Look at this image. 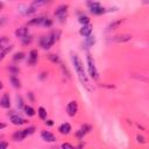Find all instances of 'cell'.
Returning a JSON list of instances; mask_svg holds the SVG:
<instances>
[{"label": "cell", "mask_w": 149, "mask_h": 149, "mask_svg": "<svg viewBox=\"0 0 149 149\" xmlns=\"http://www.w3.org/2000/svg\"><path fill=\"white\" fill-rule=\"evenodd\" d=\"M23 111H24V113H26V115H27L28 118H31V116H34V115L36 114L35 109H34L31 106H29V105H24Z\"/></svg>", "instance_id": "18"}, {"label": "cell", "mask_w": 149, "mask_h": 149, "mask_svg": "<svg viewBox=\"0 0 149 149\" xmlns=\"http://www.w3.org/2000/svg\"><path fill=\"white\" fill-rule=\"evenodd\" d=\"M71 62H72V65L74 68V71L80 80V83L87 88V90H91L90 88V83H88V78H87V74L85 72V69H84V65H83V62L81 59L79 58V56L77 54H72L71 55Z\"/></svg>", "instance_id": "1"}, {"label": "cell", "mask_w": 149, "mask_h": 149, "mask_svg": "<svg viewBox=\"0 0 149 149\" xmlns=\"http://www.w3.org/2000/svg\"><path fill=\"white\" fill-rule=\"evenodd\" d=\"M86 64H87V71H88V74L92 79H98L99 78V72L95 68V64H94V61L92 58V56L90 54L86 55Z\"/></svg>", "instance_id": "2"}, {"label": "cell", "mask_w": 149, "mask_h": 149, "mask_svg": "<svg viewBox=\"0 0 149 149\" xmlns=\"http://www.w3.org/2000/svg\"><path fill=\"white\" fill-rule=\"evenodd\" d=\"M86 5H87L90 12H91L93 15H102V14H105V13L107 12L106 8H104L100 2H97V1H88Z\"/></svg>", "instance_id": "3"}, {"label": "cell", "mask_w": 149, "mask_h": 149, "mask_svg": "<svg viewBox=\"0 0 149 149\" xmlns=\"http://www.w3.org/2000/svg\"><path fill=\"white\" fill-rule=\"evenodd\" d=\"M10 105H12V102H10V98H9V94L8 93H3L2 94V97L0 98V107H2V108H9L10 107Z\"/></svg>", "instance_id": "8"}, {"label": "cell", "mask_w": 149, "mask_h": 149, "mask_svg": "<svg viewBox=\"0 0 149 149\" xmlns=\"http://www.w3.org/2000/svg\"><path fill=\"white\" fill-rule=\"evenodd\" d=\"M78 112V104L76 100H71L66 105V113L69 116H74Z\"/></svg>", "instance_id": "6"}, {"label": "cell", "mask_w": 149, "mask_h": 149, "mask_svg": "<svg viewBox=\"0 0 149 149\" xmlns=\"http://www.w3.org/2000/svg\"><path fill=\"white\" fill-rule=\"evenodd\" d=\"M121 22H122V20H118V21L112 22V23L108 26V29H109V30H111V29H115V28H116V27H118V26H119Z\"/></svg>", "instance_id": "32"}, {"label": "cell", "mask_w": 149, "mask_h": 149, "mask_svg": "<svg viewBox=\"0 0 149 149\" xmlns=\"http://www.w3.org/2000/svg\"><path fill=\"white\" fill-rule=\"evenodd\" d=\"M129 40H132V35H127V34L115 36V38H114V41H116V42H127Z\"/></svg>", "instance_id": "22"}, {"label": "cell", "mask_w": 149, "mask_h": 149, "mask_svg": "<svg viewBox=\"0 0 149 149\" xmlns=\"http://www.w3.org/2000/svg\"><path fill=\"white\" fill-rule=\"evenodd\" d=\"M45 3H47V1H41V0H40V1H37V0H36V1H33V2L30 3V6L37 9L38 7H41V6H44Z\"/></svg>", "instance_id": "28"}, {"label": "cell", "mask_w": 149, "mask_h": 149, "mask_svg": "<svg viewBox=\"0 0 149 149\" xmlns=\"http://www.w3.org/2000/svg\"><path fill=\"white\" fill-rule=\"evenodd\" d=\"M41 137H42V140L45 141V142H55V141H56V136H55L51 132H49V130H43V132H41Z\"/></svg>", "instance_id": "10"}, {"label": "cell", "mask_w": 149, "mask_h": 149, "mask_svg": "<svg viewBox=\"0 0 149 149\" xmlns=\"http://www.w3.org/2000/svg\"><path fill=\"white\" fill-rule=\"evenodd\" d=\"M41 26H42V27H45V28H50V27L52 26V20L49 19V17H43Z\"/></svg>", "instance_id": "25"}, {"label": "cell", "mask_w": 149, "mask_h": 149, "mask_svg": "<svg viewBox=\"0 0 149 149\" xmlns=\"http://www.w3.org/2000/svg\"><path fill=\"white\" fill-rule=\"evenodd\" d=\"M37 59H38V52L36 49H33L29 51L28 54V64L29 65H35L37 63Z\"/></svg>", "instance_id": "7"}, {"label": "cell", "mask_w": 149, "mask_h": 149, "mask_svg": "<svg viewBox=\"0 0 149 149\" xmlns=\"http://www.w3.org/2000/svg\"><path fill=\"white\" fill-rule=\"evenodd\" d=\"M8 71L10 72L12 76H16V74L20 72V69H19L17 66H15V65H9V66H8Z\"/></svg>", "instance_id": "27"}, {"label": "cell", "mask_w": 149, "mask_h": 149, "mask_svg": "<svg viewBox=\"0 0 149 149\" xmlns=\"http://www.w3.org/2000/svg\"><path fill=\"white\" fill-rule=\"evenodd\" d=\"M42 20H43V16H38V17H34L31 20L28 21V26H41L42 23Z\"/></svg>", "instance_id": "19"}, {"label": "cell", "mask_w": 149, "mask_h": 149, "mask_svg": "<svg viewBox=\"0 0 149 149\" xmlns=\"http://www.w3.org/2000/svg\"><path fill=\"white\" fill-rule=\"evenodd\" d=\"M48 58L52 62V63H61V61H59V57L57 56V55H54V54H51V55H49L48 56Z\"/></svg>", "instance_id": "29"}, {"label": "cell", "mask_w": 149, "mask_h": 149, "mask_svg": "<svg viewBox=\"0 0 149 149\" xmlns=\"http://www.w3.org/2000/svg\"><path fill=\"white\" fill-rule=\"evenodd\" d=\"M29 34V29L27 27H20L15 30V36L16 37H20V38H24L27 37Z\"/></svg>", "instance_id": "13"}, {"label": "cell", "mask_w": 149, "mask_h": 149, "mask_svg": "<svg viewBox=\"0 0 149 149\" xmlns=\"http://www.w3.org/2000/svg\"><path fill=\"white\" fill-rule=\"evenodd\" d=\"M27 137V135H26V133H24V129H22V130H16L14 134H13V140L14 141H22L23 139H26Z\"/></svg>", "instance_id": "15"}, {"label": "cell", "mask_w": 149, "mask_h": 149, "mask_svg": "<svg viewBox=\"0 0 149 149\" xmlns=\"http://www.w3.org/2000/svg\"><path fill=\"white\" fill-rule=\"evenodd\" d=\"M85 43H86L87 47H93L94 43H95V37H94V35H90V36L85 37Z\"/></svg>", "instance_id": "24"}, {"label": "cell", "mask_w": 149, "mask_h": 149, "mask_svg": "<svg viewBox=\"0 0 149 149\" xmlns=\"http://www.w3.org/2000/svg\"><path fill=\"white\" fill-rule=\"evenodd\" d=\"M9 81H10L13 87H15V88H20L21 87V81H20V79L16 76H12L10 74L9 76Z\"/></svg>", "instance_id": "16"}, {"label": "cell", "mask_w": 149, "mask_h": 149, "mask_svg": "<svg viewBox=\"0 0 149 149\" xmlns=\"http://www.w3.org/2000/svg\"><path fill=\"white\" fill-rule=\"evenodd\" d=\"M55 42H56V41H55V38H54V36H52L51 34L42 35V36L40 37V40H38L40 47H41L42 49H44V50L50 49V48L54 45V43H55Z\"/></svg>", "instance_id": "4"}, {"label": "cell", "mask_w": 149, "mask_h": 149, "mask_svg": "<svg viewBox=\"0 0 149 149\" xmlns=\"http://www.w3.org/2000/svg\"><path fill=\"white\" fill-rule=\"evenodd\" d=\"M9 38L7 36H1L0 37V51L5 50L6 48H8L9 45Z\"/></svg>", "instance_id": "17"}, {"label": "cell", "mask_w": 149, "mask_h": 149, "mask_svg": "<svg viewBox=\"0 0 149 149\" xmlns=\"http://www.w3.org/2000/svg\"><path fill=\"white\" fill-rule=\"evenodd\" d=\"M90 130H91V126H88V125H84V126H81V127L77 130L76 136H77L78 139H83Z\"/></svg>", "instance_id": "12"}, {"label": "cell", "mask_w": 149, "mask_h": 149, "mask_svg": "<svg viewBox=\"0 0 149 149\" xmlns=\"http://www.w3.org/2000/svg\"><path fill=\"white\" fill-rule=\"evenodd\" d=\"M58 132H59L62 135H68V134L71 132V125H70L69 122L62 123V125L58 127Z\"/></svg>", "instance_id": "14"}, {"label": "cell", "mask_w": 149, "mask_h": 149, "mask_svg": "<svg viewBox=\"0 0 149 149\" xmlns=\"http://www.w3.org/2000/svg\"><path fill=\"white\" fill-rule=\"evenodd\" d=\"M78 22L81 24V26H85V24H88L90 23V17L85 14H80L79 17H78Z\"/></svg>", "instance_id": "21"}, {"label": "cell", "mask_w": 149, "mask_h": 149, "mask_svg": "<svg viewBox=\"0 0 149 149\" xmlns=\"http://www.w3.org/2000/svg\"><path fill=\"white\" fill-rule=\"evenodd\" d=\"M28 97H29V99H30L31 101H34V95H33V93H31V92H29V93H28Z\"/></svg>", "instance_id": "38"}, {"label": "cell", "mask_w": 149, "mask_h": 149, "mask_svg": "<svg viewBox=\"0 0 149 149\" xmlns=\"http://www.w3.org/2000/svg\"><path fill=\"white\" fill-rule=\"evenodd\" d=\"M10 122H12L13 125H15V126H22V125H24L27 121H26L20 114H13V115H10Z\"/></svg>", "instance_id": "9"}, {"label": "cell", "mask_w": 149, "mask_h": 149, "mask_svg": "<svg viewBox=\"0 0 149 149\" xmlns=\"http://www.w3.org/2000/svg\"><path fill=\"white\" fill-rule=\"evenodd\" d=\"M23 40V44H29L31 41H33V38H31V36H28V37H24V38H22Z\"/></svg>", "instance_id": "36"}, {"label": "cell", "mask_w": 149, "mask_h": 149, "mask_svg": "<svg viewBox=\"0 0 149 149\" xmlns=\"http://www.w3.org/2000/svg\"><path fill=\"white\" fill-rule=\"evenodd\" d=\"M2 7H3V2L0 1V9H2Z\"/></svg>", "instance_id": "41"}, {"label": "cell", "mask_w": 149, "mask_h": 149, "mask_svg": "<svg viewBox=\"0 0 149 149\" xmlns=\"http://www.w3.org/2000/svg\"><path fill=\"white\" fill-rule=\"evenodd\" d=\"M7 148H8V142L0 141V149H7Z\"/></svg>", "instance_id": "34"}, {"label": "cell", "mask_w": 149, "mask_h": 149, "mask_svg": "<svg viewBox=\"0 0 149 149\" xmlns=\"http://www.w3.org/2000/svg\"><path fill=\"white\" fill-rule=\"evenodd\" d=\"M13 48H14L13 45H9V47H8V48H6L5 50L0 51V62H1V61H2L5 57H6V55H7L9 51H12V50H13Z\"/></svg>", "instance_id": "26"}, {"label": "cell", "mask_w": 149, "mask_h": 149, "mask_svg": "<svg viewBox=\"0 0 149 149\" xmlns=\"http://www.w3.org/2000/svg\"><path fill=\"white\" fill-rule=\"evenodd\" d=\"M79 34L84 37H87L90 35H92V24L88 23V24H85V26H81V28L79 29Z\"/></svg>", "instance_id": "11"}, {"label": "cell", "mask_w": 149, "mask_h": 149, "mask_svg": "<svg viewBox=\"0 0 149 149\" xmlns=\"http://www.w3.org/2000/svg\"><path fill=\"white\" fill-rule=\"evenodd\" d=\"M3 128H6V123L0 122V130H1V129H3Z\"/></svg>", "instance_id": "39"}, {"label": "cell", "mask_w": 149, "mask_h": 149, "mask_svg": "<svg viewBox=\"0 0 149 149\" xmlns=\"http://www.w3.org/2000/svg\"><path fill=\"white\" fill-rule=\"evenodd\" d=\"M61 149H74V147L72 144H70L69 142H64V143H62Z\"/></svg>", "instance_id": "33"}, {"label": "cell", "mask_w": 149, "mask_h": 149, "mask_svg": "<svg viewBox=\"0 0 149 149\" xmlns=\"http://www.w3.org/2000/svg\"><path fill=\"white\" fill-rule=\"evenodd\" d=\"M136 139H137V142H139V143H146V139H144V136H142V135H137Z\"/></svg>", "instance_id": "35"}, {"label": "cell", "mask_w": 149, "mask_h": 149, "mask_svg": "<svg viewBox=\"0 0 149 149\" xmlns=\"http://www.w3.org/2000/svg\"><path fill=\"white\" fill-rule=\"evenodd\" d=\"M16 106L19 108H23L24 105H23V100H22V97L21 95H16Z\"/></svg>", "instance_id": "30"}, {"label": "cell", "mask_w": 149, "mask_h": 149, "mask_svg": "<svg viewBox=\"0 0 149 149\" xmlns=\"http://www.w3.org/2000/svg\"><path fill=\"white\" fill-rule=\"evenodd\" d=\"M45 125L49 126V127H51V126H54V121L50 120V119H47V120H45Z\"/></svg>", "instance_id": "37"}, {"label": "cell", "mask_w": 149, "mask_h": 149, "mask_svg": "<svg viewBox=\"0 0 149 149\" xmlns=\"http://www.w3.org/2000/svg\"><path fill=\"white\" fill-rule=\"evenodd\" d=\"M24 57H26V54H24L23 51H17V52H15V54L13 55V61L20 62V61L24 59Z\"/></svg>", "instance_id": "23"}, {"label": "cell", "mask_w": 149, "mask_h": 149, "mask_svg": "<svg viewBox=\"0 0 149 149\" xmlns=\"http://www.w3.org/2000/svg\"><path fill=\"white\" fill-rule=\"evenodd\" d=\"M37 115H38V118H40L41 120H47V109H45L44 107L40 106V107L37 108Z\"/></svg>", "instance_id": "20"}, {"label": "cell", "mask_w": 149, "mask_h": 149, "mask_svg": "<svg viewBox=\"0 0 149 149\" xmlns=\"http://www.w3.org/2000/svg\"><path fill=\"white\" fill-rule=\"evenodd\" d=\"M35 129H36V128H35L34 126H30V127H28V128L24 129V133H26L27 136H29V135H31V134L35 133Z\"/></svg>", "instance_id": "31"}, {"label": "cell", "mask_w": 149, "mask_h": 149, "mask_svg": "<svg viewBox=\"0 0 149 149\" xmlns=\"http://www.w3.org/2000/svg\"><path fill=\"white\" fill-rule=\"evenodd\" d=\"M68 8H69L68 5H64V3L59 5L55 10V16L59 21H64V19H66V16H68Z\"/></svg>", "instance_id": "5"}, {"label": "cell", "mask_w": 149, "mask_h": 149, "mask_svg": "<svg viewBox=\"0 0 149 149\" xmlns=\"http://www.w3.org/2000/svg\"><path fill=\"white\" fill-rule=\"evenodd\" d=\"M2 87H3V84H2V81L0 80V90H2Z\"/></svg>", "instance_id": "40"}]
</instances>
